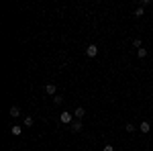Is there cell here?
Masks as SVG:
<instances>
[{
	"instance_id": "14",
	"label": "cell",
	"mask_w": 153,
	"mask_h": 151,
	"mask_svg": "<svg viewBox=\"0 0 153 151\" xmlns=\"http://www.w3.org/2000/svg\"><path fill=\"white\" fill-rule=\"evenodd\" d=\"M133 131H135V127H133V125L129 123V125H127V133H133Z\"/></svg>"
},
{
	"instance_id": "12",
	"label": "cell",
	"mask_w": 153,
	"mask_h": 151,
	"mask_svg": "<svg viewBox=\"0 0 153 151\" xmlns=\"http://www.w3.org/2000/svg\"><path fill=\"white\" fill-rule=\"evenodd\" d=\"M133 45H135V47H139V49H141V39H133Z\"/></svg>"
},
{
	"instance_id": "1",
	"label": "cell",
	"mask_w": 153,
	"mask_h": 151,
	"mask_svg": "<svg viewBox=\"0 0 153 151\" xmlns=\"http://www.w3.org/2000/svg\"><path fill=\"white\" fill-rule=\"evenodd\" d=\"M86 55H88V57H96V55H98V47L96 45H88L86 47Z\"/></svg>"
},
{
	"instance_id": "2",
	"label": "cell",
	"mask_w": 153,
	"mask_h": 151,
	"mask_svg": "<svg viewBox=\"0 0 153 151\" xmlns=\"http://www.w3.org/2000/svg\"><path fill=\"white\" fill-rule=\"evenodd\" d=\"M71 121H74V115L71 112H61V123L63 125H71Z\"/></svg>"
},
{
	"instance_id": "3",
	"label": "cell",
	"mask_w": 153,
	"mask_h": 151,
	"mask_svg": "<svg viewBox=\"0 0 153 151\" xmlns=\"http://www.w3.org/2000/svg\"><path fill=\"white\" fill-rule=\"evenodd\" d=\"M55 92H57L55 84H45V94H51V96H55Z\"/></svg>"
},
{
	"instance_id": "6",
	"label": "cell",
	"mask_w": 153,
	"mask_h": 151,
	"mask_svg": "<svg viewBox=\"0 0 153 151\" xmlns=\"http://www.w3.org/2000/svg\"><path fill=\"white\" fill-rule=\"evenodd\" d=\"M71 131H74V133H78V131H82V123H80V121H76V123H71Z\"/></svg>"
},
{
	"instance_id": "13",
	"label": "cell",
	"mask_w": 153,
	"mask_h": 151,
	"mask_svg": "<svg viewBox=\"0 0 153 151\" xmlns=\"http://www.w3.org/2000/svg\"><path fill=\"white\" fill-rule=\"evenodd\" d=\"M61 100H63L61 96H53V102H55V104H61Z\"/></svg>"
},
{
	"instance_id": "15",
	"label": "cell",
	"mask_w": 153,
	"mask_h": 151,
	"mask_svg": "<svg viewBox=\"0 0 153 151\" xmlns=\"http://www.w3.org/2000/svg\"><path fill=\"white\" fill-rule=\"evenodd\" d=\"M102 151H114V147H112V145H104V149Z\"/></svg>"
},
{
	"instance_id": "5",
	"label": "cell",
	"mask_w": 153,
	"mask_h": 151,
	"mask_svg": "<svg viewBox=\"0 0 153 151\" xmlns=\"http://www.w3.org/2000/svg\"><path fill=\"white\" fill-rule=\"evenodd\" d=\"M10 116H12V118L21 116V108H19V106H12V108H10Z\"/></svg>"
},
{
	"instance_id": "11",
	"label": "cell",
	"mask_w": 153,
	"mask_h": 151,
	"mask_svg": "<svg viewBox=\"0 0 153 151\" xmlns=\"http://www.w3.org/2000/svg\"><path fill=\"white\" fill-rule=\"evenodd\" d=\"M135 16H143V6H139V8L135 10Z\"/></svg>"
},
{
	"instance_id": "8",
	"label": "cell",
	"mask_w": 153,
	"mask_h": 151,
	"mask_svg": "<svg viewBox=\"0 0 153 151\" xmlns=\"http://www.w3.org/2000/svg\"><path fill=\"white\" fill-rule=\"evenodd\" d=\"M21 133H23V129L19 127V125H14V127H12V135H14V137H19Z\"/></svg>"
},
{
	"instance_id": "4",
	"label": "cell",
	"mask_w": 153,
	"mask_h": 151,
	"mask_svg": "<svg viewBox=\"0 0 153 151\" xmlns=\"http://www.w3.org/2000/svg\"><path fill=\"white\" fill-rule=\"evenodd\" d=\"M84 115H86V110H84L82 106H78V108H76V110H74V116H76V118H78V121H80V118H82Z\"/></svg>"
},
{
	"instance_id": "7",
	"label": "cell",
	"mask_w": 153,
	"mask_h": 151,
	"mask_svg": "<svg viewBox=\"0 0 153 151\" xmlns=\"http://www.w3.org/2000/svg\"><path fill=\"white\" fill-rule=\"evenodd\" d=\"M141 131H143V133H149V131H151V125H149L147 121H143V123H141Z\"/></svg>"
},
{
	"instance_id": "10",
	"label": "cell",
	"mask_w": 153,
	"mask_h": 151,
	"mask_svg": "<svg viewBox=\"0 0 153 151\" xmlns=\"http://www.w3.org/2000/svg\"><path fill=\"white\" fill-rule=\"evenodd\" d=\"M35 121H33V116H25V127H31Z\"/></svg>"
},
{
	"instance_id": "9",
	"label": "cell",
	"mask_w": 153,
	"mask_h": 151,
	"mask_svg": "<svg viewBox=\"0 0 153 151\" xmlns=\"http://www.w3.org/2000/svg\"><path fill=\"white\" fill-rule=\"evenodd\" d=\"M137 55H139V57H147V49H143V47H141V49H137Z\"/></svg>"
}]
</instances>
